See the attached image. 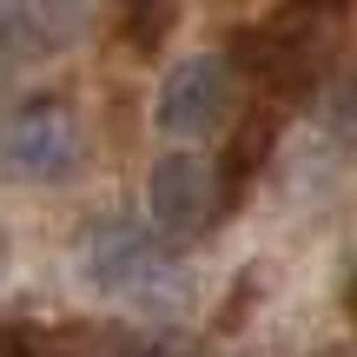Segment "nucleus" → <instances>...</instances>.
Masks as SVG:
<instances>
[{"instance_id": "nucleus-8", "label": "nucleus", "mask_w": 357, "mask_h": 357, "mask_svg": "<svg viewBox=\"0 0 357 357\" xmlns=\"http://www.w3.org/2000/svg\"><path fill=\"white\" fill-rule=\"evenodd\" d=\"M172 13H178V0H119V40L132 53H159L172 33Z\"/></svg>"}, {"instance_id": "nucleus-5", "label": "nucleus", "mask_w": 357, "mask_h": 357, "mask_svg": "<svg viewBox=\"0 0 357 357\" xmlns=\"http://www.w3.org/2000/svg\"><path fill=\"white\" fill-rule=\"evenodd\" d=\"M231 100H238V66L225 53H192L166 73L153 119L172 139H199V132H218L231 119Z\"/></svg>"}, {"instance_id": "nucleus-4", "label": "nucleus", "mask_w": 357, "mask_h": 357, "mask_svg": "<svg viewBox=\"0 0 357 357\" xmlns=\"http://www.w3.org/2000/svg\"><path fill=\"white\" fill-rule=\"evenodd\" d=\"M225 205H231V185L205 153H166L146 172V212L166 238H205L225 218Z\"/></svg>"}, {"instance_id": "nucleus-7", "label": "nucleus", "mask_w": 357, "mask_h": 357, "mask_svg": "<svg viewBox=\"0 0 357 357\" xmlns=\"http://www.w3.org/2000/svg\"><path fill=\"white\" fill-rule=\"evenodd\" d=\"M271 146H278V113H245L238 132H231V146H225V166H218V172H225V185L238 192L245 178L271 159Z\"/></svg>"}, {"instance_id": "nucleus-9", "label": "nucleus", "mask_w": 357, "mask_h": 357, "mask_svg": "<svg viewBox=\"0 0 357 357\" xmlns=\"http://www.w3.org/2000/svg\"><path fill=\"white\" fill-rule=\"evenodd\" d=\"M331 119H337V132H351V139H357V73H344L331 86Z\"/></svg>"}, {"instance_id": "nucleus-12", "label": "nucleus", "mask_w": 357, "mask_h": 357, "mask_svg": "<svg viewBox=\"0 0 357 357\" xmlns=\"http://www.w3.org/2000/svg\"><path fill=\"white\" fill-rule=\"evenodd\" d=\"M305 7H344V0H305Z\"/></svg>"}, {"instance_id": "nucleus-10", "label": "nucleus", "mask_w": 357, "mask_h": 357, "mask_svg": "<svg viewBox=\"0 0 357 357\" xmlns=\"http://www.w3.org/2000/svg\"><path fill=\"white\" fill-rule=\"evenodd\" d=\"M0 357H47V351H40L26 331H7V324H0Z\"/></svg>"}, {"instance_id": "nucleus-1", "label": "nucleus", "mask_w": 357, "mask_h": 357, "mask_svg": "<svg viewBox=\"0 0 357 357\" xmlns=\"http://www.w3.org/2000/svg\"><path fill=\"white\" fill-rule=\"evenodd\" d=\"M73 278L93 298H113V305H139V311H172L185 298V271L166 252V231H146L132 218H106L86 225L73 245Z\"/></svg>"}, {"instance_id": "nucleus-6", "label": "nucleus", "mask_w": 357, "mask_h": 357, "mask_svg": "<svg viewBox=\"0 0 357 357\" xmlns=\"http://www.w3.org/2000/svg\"><path fill=\"white\" fill-rule=\"evenodd\" d=\"M93 7H100V0H13V7L0 13V60L26 66V60L66 53L93 26Z\"/></svg>"}, {"instance_id": "nucleus-2", "label": "nucleus", "mask_w": 357, "mask_h": 357, "mask_svg": "<svg viewBox=\"0 0 357 357\" xmlns=\"http://www.w3.org/2000/svg\"><path fill=\"white\" fill-rule=\"evenodd\" d=\"M0 159H7V172L33 178V185H60L86 159V126L60 93H33L0 119Z\"/></svg>"}, {"instance_id": "nucleus-13", "label": "nucleus", "mask_w": 357, "mask_h": 357, "mask_svg": "<svg viewBox=\"0 0 357 357\" xmlns=\"http://www.w3.org/2000/svg\"><path fill=\"white\" fill-rule=\"evenodd\" d=\"M7 7H13V0H0V13H7Z\"/></svg>"}, {"instance_id": "nucleus-11", "label": "nucleus", "mask_w": 357, "mask_h": 357, "mask_svg": "<svg viewBox=\"0 0 357 357\" xmlns=\"http://www.w3.org/2000/svg\"><path fill=\"white\" fill-rule=\"evenodd\" d=\"M344 305H351V318H357V265H351V298H344Z\"/></svg>"}, {"instance_id": "nucleus-3", "label": "nucleus", "mask_w": 357, "mask_h": 357, "mask_svg": "<svg viewBox=\"0 0 357 357\" xmlns=\"http://www.w3.org/2000/svg\"><path fill=\"white\" fill-rule=\"evenodd\" d=\"M231 66H245L278 100H305V93H318L324 66H331V40H324V26L298 20V13H278V20H258L238 33Z\"/></svg>"}]
</instances>
